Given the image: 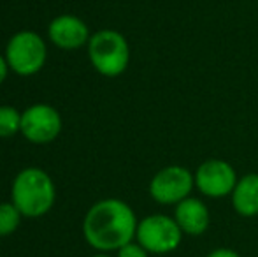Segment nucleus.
Wrapping results in <instances>:
<instances>
[{"mask_svg": "<svg viewBox=\"0 0 258 257\" xmlns=\"http://www.w3.org/2000/svg\"><path fill=\"white\" fill-rule=\"evenodd\" d=\"M21 213L13 202H0V236H9L20 227Z\"/></svg>", "mask_w": 258, "mask_h": 257, "instance_id": "obj_12", "label": "nucleus"}, {"mask_svg": "<svg viewBox=\"0 0 258 257\" xmlns=\"http://www.w3.org/2000/svg\"><path fill=\"white\" fill-rule=\"evenodd\" d=\"M195 189L206 197H227L232 194V190L237 185V173L228 164L227 161L221 159H209L204 161L194 173Z\"/></svg>", "mask_w": 258, "mask_h": 257, "instance_id": "obj_7", "label": "nucleus"}, {"mask_svg": "<svg viewBox=\"0 0 258 257\" xmlns=\"http://www.w3.org/2000/svg\"><path fill=\"white\" fill-rule=\"evenodd\" d=\"M206 257H241L235 250L232 248H216V250L209 252Z\"/></svg>", "mask_w": 258, "mask_h": 257, "instance_id": "obj_15", "label": "nucleus"}, {"mask_svg": "<svg viewBox=\"0 0 258 257\" xmlns=\"http://www.w3.org/2000/svg\"><path fill=\"white\" fill-rule=\"evenodd\" d=\"M195 189V178L190 169L183 166H167L160 169L150 182V195L158 204H179L190 197Z\"/></svg>", "mask_w": 258, "mask_h": 257, "instance_id": "obj_6", "label": "nucleus"}, {"mask_svg": "<svg viewBox=\"0 0 258 257\" xmlns=\"http://www.w3.org/2000/svg\"><path fill=\"white\" fill-rule=\"evenodd\" d=\"M88 57L93 67L107 78L123 74L130 62L126 39L116 30H99L88 41Z\"/></svg>", "mask_w": 258, "mask_h": 257, "instance_id": "obj_3", "label": "nucleus"}, {"mask_svg": "<svg viewBox=\"0 0 258 257\" xmlns=\"http://www.w3.org/2000/svg\"><path fill=\"white\" fill-rule=\"evenodd\" d=\"M93 257H111V255H107V254H99V255H93Z\"/></svg>", "mask_w": 258, "mask_h": 257, "instance_id": "obj_17", "label": "nucleus"}, {"mask_svg": "<svg viewBox=\"0 0 258 257\" xmlns=\"http://www.w3.org/2000/svg\"><path fill=\"white\" fill-rule=\"evenodd\" d=\"M48 49L42 37L35 32L21 30L9 39L6 48V60L9 69L18 76H34L42 69Z\"/></svg>", "mask_w": 258, "mask_h": 257, "instance_id": "obj_4", "label": "nucleus"}, {"mask_svg": "<svg viewBox=\"0 0 258 257\" xmlns=\"http://www.w3.org/2000/svg\"><path fill=\"white\" fill-rule=\"evenodd\" d=\"M118 257H150V252L143 247L141 243H126L125 247H121L118 250Z\"/></svg>", "mask_w": 258, "mask_h": 257, "instance_id": "obj_14", "label": "nucleus"}, {"mask_svg": "<svg viewBox=\"0 0 258 257\" xmlns=\"http://www.w3.org/2000/svg\"><path fill=\"white\" fill-rule=\"evenodd\" d=\"M137 243H141L150 254H169L181 245L183 231L174 217L148 215L137 224Z\"/></svg>", "mask_w": 258, "mask_h": 257, "instance_id": "obj_5", "label": "nucleus"}, {"mask_svg": "<svg viewBox=\"0 0 258 257\" xmlns=\"http://www.w3.org/2000/svg\"><path fill=\"white\" fill-rule=\"evenodd\" d=\"M54 185L51 176L39 168H27L14 178L11 199L20 213L28 219L42 217L54 204Z\"/></svg>", "mask_w": 258, "mask_h": 257, "instance_id": "obj_2", "label": "nucleus"}, {"mask_svg": "<svg viewBox=\"0 0 258 257\" xmlns=\"http://www.w3.org/2000/svg\"><path fill=\"white\" fill-rule=\"evenodd\" d=\"M21 132V113L16 108L0 106V137H11Z\"/></svg>", "mask_w": 258, "mask_h": 257, "instance_id": "obj_13", "label": "nucleus"}, {"mask_svg": "<svg viewBox=\"0 0 258 257\" xmlns=\"http://www.w3.org/2000/svg\"><path fill=\"white\" fill-rule=\"evenodd\" d=\"M134 210L121 199H102L88 210L83 222V234L90 247L100 252L119 250L134 241L137 233Z\"/></svg>", "mask_w": 258, "mask_h": 257, "instance_id": "obj_1", "label": "nucleus"}, {"mask_svg": "<svg viewBox=\"0 0 258 257\" xmlns=\"http://www.w3.org/2000/svg\"><path fill=\"white\" fill-rule=\"evenodd\" d=\"M60 130V113L48 104H35L21 113V134L32 143H51L53 139H56Z\"/></svg>", "mask_w": 258, "mask_h": 257, "instance_id": "obj_8", "label": "nucleus"}, {"mask_svg": "<svg viewBox=\"0 0 258 257\" xmlns=\"http://www.w3.org/2000/svg\"><path fill=\"white\" fill-rule=\"evenodd\" d=\"M174 220L181 227L183 234L201 236V234H204L209 229V224H211L209 208H207L206 202L201 201V199L186 197L179 204H176Z\"/></svg>", "mask_w": 258, "mask_h": 257, "instance_id": "obj_10", "label": "nucleus"}, {"mask_svg": "<svg viewBox=\"0 0 258 257\" xmlns=\"http://www.w3.org/2000/svg\"><path fill=\"white\" fill-rule=\"evenodd\" d=\"M7 72H9V64H7L6 57L0 55V85H2V83L6 81Z\"/></svg>", "mask_w": 258, "mask_h": 257, "instance_id": "obj_16", "label": "nucleus"}, {"mask_svg": "<svg viewBox=\"0 0 258 257\" xmlns=\"http://www.w3.org/2000/svg\"><path fill=\"white\" fill-rule=\"evenodd\" d=\"M232 206L235 213L251 219L258 215V175L249 173L237 180V185L232 190Z\"/></svg>", "mask_w": 258, "mask_h": 257, "instance_id": "obj_11", "label": "nucleus"}, {"mask_svg": "<svg viewBox=\"0 0 258 257\" xmlns=\"http://www.w3.org/2000/svg\"><path fill=\"white\" fill-rule=\"evenodd\" d=\"M48 34L53 44L60 49H78L88 44L90 37H92L85 21L72 14H61V16L54 18L49 23Z\"/></svg>", "mask_w": 258, "mask_h": 257, "instance_id": "obj_9", "label": "nucleus"}]
</instances>
